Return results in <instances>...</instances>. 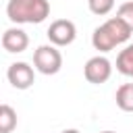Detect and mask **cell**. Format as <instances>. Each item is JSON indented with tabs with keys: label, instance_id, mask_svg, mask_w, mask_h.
I'll list each match as a JSON object with an SVG mask.
<instances>
[{
	"label": "cell",
	"instance_id": "obj_1",
	"mask_svg": "<svg viewBox=\"0 0 133 133\" xmlns=\"http://www.w3.org/2000/svg\"><path fill=\"white\" fill-rule=\"evenodd\" d=\"M133 29L121 19V17H110L108 21H104L100 27L94 29L91 33V46L98 52H110L116 46L129 42Z\"/></svg>",
	"mask_w": 133,
	"mask_h": 133
},
{
	"label": "cell",
	"instance_id": "obj_2",
	"mask_svg": "<svg viewBox=\"0 0 133 133\" xmlns=\"http://www.w3.org/2000/svg\"><path fill=\"white\" fill-rule=\"evenodd\" d=\"M6 15L12 23H42L50 15V2L48 0H8Z\"/></svg>",
	"mask_w": 133,
	"mask_h": 133
},
{
	"label": "cell",
	"instance_id": "obj_3",
	"mask_svg": "<svg viewBox=\"0 0 133 133\" xmlns=\"http://www.w3.org/2000/svg\"><path fill=\"white\" fill-rule=\"evenodd\" d=\"M33 66L42 75H56L62 69V54L58 46L54 44H44L33 52Z\"/></svg>",
	"mask_w": 133,
	"mask_h": 133
},
{
	"label": "cell",
	"instance_id": "obj_4",
	"mask_svg": "<svg viewBox=\"0 0 133 133\" xmlns=\"http://www.w3.org/2000/svg\"><path fill=\"white\" fill-rule=\"evenodd\" d=\"M46 35H48L50 44L62 48V46H69V44L75 42V37H77V27H75V23L69 21V19H56V21L50 23Z\"/></svg>",
	"mask_w": 133,
	"mask_h": 133
},
{
	"label": "cell",
	"instance_id": "obj_5",
	"mask_svg": "<svg viewBox=\"0 0 133 133\" xmlns=\"http://www.w3.org/2000/svg\"><path fill=\"white\" fill-rule=\"evenodd\" d=\"M83 75H85V79L89 81V83H94V85H102V83H106L108 79H110V75H112V62L106 58V56H91L87 62H85V66H83Z\"/></svg>",
	"mask_w": 133,
	"mask_h": 133
},
{
	"label": "cell",
	"instance_id": "obj_6",
	"mask_svg": "<svg viewBox=\"0 0 133 133\" xmlns=\"http://www.w3.org/2000/svg\"><path fill=\"white\" fill-rule=\"evenodd\" d=\"M6 79L15 89H29L35 83V73H33V66H29V62L19 60L8 66Z\"/></svg>",
	"mask_w": 133,
	"mask_h": 133
},
{
	"label": "cell",
	"instance_id": "obj_7",
	"mask_svg": "<svg viewBox=\"0 0 133 133\" xmlns=\"http://www.w3.org/2000/svg\"><path fill=\"white\" fill-rule=\"evenodd\" d=\"M29 46V35L27 31H23L21 27H8L2 33V48L10 54H19L25 52Z\"/></svg>",
	"mask_w": 133,
	"mask_h": 133
},
{
	"label": "cell",
	"instance_id": "obj_8",
	"mask_svg": "<svg viewBox=\"0 0 133 133\" xmlns=\"http://www.w3.org/2000/svg\"><path fill=\"white\" fill-rule=\"evenodd\" d=\"M116 71L133 79V44L125 46L116 56Z\"/></svg>",
	"mask_w": 133,
	"mask_h": 133
},
{
	"label": "cell",
	"instance_id": "obj_9",
	"mask_svg": "<svg viewBox=\"0 0 133 133\" xmlns=\"http://www.w3.org/2000/svg\"><path fill=\"white\" fill-rule=\"evenodd\" d=\"M114 100H116V106L123 112H133V83H123L116 89Z\"/></svg>",
	"mask_w": 133,
	"mask_h": 133
},
{
	"label": "cell",
	"instance_id": "obj_10",
	"mask_svg": "<svg viewBox=\"0 0 133 133\" xmlns=\"http://www.w3.org/2000/svg\"><path fill=\"white\" fill-rule=\"evenodd\" d=\"M17 127V112L12 106L2 104L0 106V133H10Z\"/></svg>",
	"mask_w": 133,
	"mask_h": 133
},
{
	"label": "cell",
	"instance_id": "obj_11",
	"mask_svg": "<svg viewBox=\"0 0 133 133\" xmlns=\"http://www.w3.org/2000/svg\"><path fill=\"white\" fill-rule=\"evenodd\" d=\"M87 6L94 15L98 17H106L112 8H114V0H87Z\"/></svg>",
	"mask_w": 133,
	"mask_h": 133
},
{
	"label": "cell",
	"instance_id": "obj_12",
	"mask_svg": "<svg viewBox=\"0 0 133 133\" xmlns=\"http://www.w3.org/2000/svg\"><path fill=\"white\" fill-rule=\"evenodd\" d=\"M116 17H121V19L133 29V0L123 2V4L118 6V10H116Z\"/></svg>",
	"mask_w": 133,
	"mask_h": 133
},
{
	"label": "cell",
	"instance_id": "obj_13",
	"mask_svg": "<svg viewBox=\"0 0 133 133\" xmlns=\"http://www.w3.org/2000/svg\"><path fill=\"white\" fill-rule=\"evenodd\" d=\"M60 133H79L77 129H64V131H60Z\"/></svg>",
	"mask_w": 133,
	"mask_h": 133
},
{
	"label": "cell",
	"instance_id": "obj_14",
	"mask_svg": "<svg viewBox=\"0 0 133 133\" xmlns=\"http://www.w3.org/2000/svg\"><path fill=\"white\" fill-rule=\"evenodd\" d=\"M100 133H116V131H100Z\"/></svg>",
	"mask_w": 133,
	"mask_h": 133
}]
</instances>
